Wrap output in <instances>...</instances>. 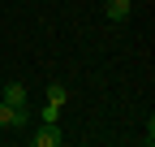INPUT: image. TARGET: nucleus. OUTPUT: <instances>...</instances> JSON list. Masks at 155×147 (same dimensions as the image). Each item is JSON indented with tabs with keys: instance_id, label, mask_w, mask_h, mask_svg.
<instances>
[{
	"instance_id": "nucleus-2",
	"label": "nucleus",
	"mask_w": 155,
	"mask_h": 147,
	"mask_svg": "<svg viewBox=\"0 0 155 147\" xmlns=\"http://www.w3.org/2000/svg\"><path fill=\"white\" fill-rule=\"evenodd\" d=\"M30 143H35V147H61L65 134H61V125H56V121H39V130L30 134Z\"/></svg>"
},
{
	"instance_id": "nucleus-4",
	"label": "nucleus",
	"mask_w": 155,
	"mask_h": 147,
	"mask_svg": "<svg viewBox=\"0 0 155 147\" xmlns=\"http://www.w3.org/2000/svg\"><path fill=\"white\" fill-rule=\"evenodd\" d=\"M129 0H104V13H108V22H125V17H129Z\"/></svg>"
},
{
	"instance_id": "nucleus-3",
	"label": "nucleus",
	"mask_w": 155,
	"mask_h": 147,
	"mask_svg": "<svg viewBox=\"0 0 155 147\" xmlns=\"http://www.w3.org/2000/svg\"><path fill=\"white\" fill-rule=\"evenodd\" d=\"M5 104H30V91H26V82H5Z\"/></svg>"
},
{
	"instance_id": "nucleus-6",
	"label": "nucleus",
	"mask_w": 155,
	"mask_h": 147,
	"mask_svg": "<svg viewBox=\"0 0 155 147\" xmlns=\"http://www.w3.org/2000/svg\"><path fill=\"white\" fill-rule=\"evenodd\" d=\"M56 117H61V108H56V104H43V113H39V121H56Z\"/></svg>"
},
{
	"instance_id": "nucleus-5",
	"label": "nucleus",
	"mask_w": 155,
	"mask_h": 147,
	"mask_svg": "<svg viewBox=\"0 0 155 147\" xmlns=\"http://www.w3.org/2000/svg\"><path fill=\"white\" fill-rule=\"evenodd\" d=\"M43 100H48V104H56V108H65V100H69V91H65L61 82H52V87H48V95H43Z\"/></svg>"
},
{
	"instance_id": "nucleus-1",
	"label": "nucleus",
	"mask_w": 155,
	"mask_h": 147,
	"mask_svg": "<svg viewBox=\"0 0 155 147\" xmlns=\"http://www.w3.org/2000/svg\"><path fill=\"white\" fill-rule=\"evenodd\" d=\"M30 125V104H5L0 100V130H26Z\"/></svg>"
}]
</instances>
